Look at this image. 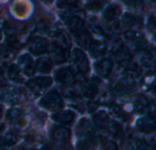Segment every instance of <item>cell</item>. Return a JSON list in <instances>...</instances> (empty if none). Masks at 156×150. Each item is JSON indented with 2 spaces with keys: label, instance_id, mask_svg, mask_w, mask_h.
I'll return each instance as SVG.
<instances>
[{
  "label": "cell",
  "instance_id": "obj_3",
  "mask_svg": "<svg viewBox=\"0 0 156 150\" xmlns=\"http://www.w3.org/2000/svg\"><path fill=\"white\" fill-rule=\"evenodd\" d=\"M124 38L129 46L135 51H144L148 48V42L144 35L135 32L129 31L124 35Z\"/></svg>",
  "mask_w": 156,
  "mask_h": 150
},
{
  "label": "cell",
  "instance_id": "obj_46",
  "mask_svg": "<svg viewBox=\"0 0 156 150\" xmlns=\"http://www.w3.org/2000/svg\"><path fill=\"white\" fill-rule=\"evenodd\" d=\"M15 150H34V149H30V148H26V147H19V148H17L16 149H15Z\"/></svg>",
  "mask_w": 156,
  "mask_h": 150
},
{
  "label": "cell",
  "instance_id": "obj_45",
  "mask_svg": "<svg viewBox=\"0 0 156 150\" xmlns=\"http://www.w3.org/2000/svg\"><path fill=\"white\" fill-rule=\"evenodd\" d=\"M4 82V72L3 69L0 67V84H2Z\"/></svg>",
  "mask_w": 156,
  "mask_h": 150
},
{
  "label": "cell",
  "instance_id": "obj_9",
  "mask_svg": "<svg viewBox=\"0 0 156 150\" xmlns=\"http://www.w3.org/2000/svg\"><path fill=\"white\" fill-rule=\"evenodd\" d=\"M6 119L10 123H12L19 128L25 127V125L27 123L26 114H25L24 110H22L21 108L9 109L6 113Z\"/></svg>",
  "mask_w": 156,
  "mask_h": 150
},
{
  "label": "cell",
  "instance_id": "obj_49",
  "mask_svg": "<svg viewBox=\"0 0 156 150\" xmlns=\"http://www.w3.org/2000/svg\"><path fill=\"white\" fill-rule=\"evenodd\" d=\"M1 38H2V34H1V32H0V40H1Z\"/></svg>",
  "mask_w": 156,
  "mask_h": 150
},
{
  "label": "cell",
  "instance_id": "obj_17",
  "mask_svg": "<svg viewBox=\"0 0 156 150\" xmlns=\"http://www.w3.org/2000/svg\"><path fill=\"white\" fill-rule=\"evenodd\" d=\"M137 129L144 134H150L155 130V122L154 117H145L137 121Z\"/></svg>",
  "mask_w": 156,
  "mask_h": 150
},
{
  "label": "cell",
  "instance_id": "obj_24",
  "mask_svg": "<svg viewBox=\"0 0 156 150\" xmlns=\"http://www.w3.org/2000/svg\"><path fill=\"white\" fill-rule=\"evenodd\" d=\"M98 146V141L94 136L86 137L80 138L77 144L78 150H96Z\"/></svg>",
  "mask_w": 156,
  "mask_h": 150
},
{
  "label": "cell",
  "instance_id": "obj_48",
  "mask_svg": "<svg viewBox=\"0 0 156 150\" xmlns=\"http://www.w3.org/2000/svg\"><path fill=\"white\" fill-rule=\"evenodd\" d=\"M2 112H3V107L0 105V117H1V115H2Z\"/></svg>",
  "mask_w": 156,
  "mask_h": 150
},
{
  "label": "cell",
  "instance_id": "obj_33",
  "mask_svg": "<svg viewBox=\"0 0 156 150\" xmlns=\"http://www.w3.org/2000/svg\"><path fill=\"white\" fill-rule=\"evenodd\" d=\"M150 145L142 138H136L133 141L129 150H150Z\"/></svg>",
  "mask_w": 156,
  "mask_h": 150
},
{
  "label": "cell",
  "instance_id": "obj_15",
  "mask_svg": "<svg viewBox=\"0 0 156 150\" xmlns=\"http://www.w3.org/2000/svg\"><path fill=\"white\" fill-rule=\"evenodd\" d=\"M52 118L58 124L71 125L76 118V114L72 110H61L53 115Z\"/></svg>",
  "mask_w": 156,
  "mask_h": 150
},
{
  "label": "cell",
  "instance_id": "obj_11",
  "mask_svg": "<svg viewBox=\"0 0 156 150\" xmlns=\"http://www.w3.org/2000/svg\"><path fill=\"white\" fill-rule=\"evenodd\" d=\"M51 138L59 144L68 145L70 140V130L63 127H57L51 131Z\"/></svg>",
  "mask_w": 156,
  "mask_h": 150
},
{
  "label": "cell",
  "instance_id": "obj_32",
  "mask_svg": "<svg viewBox=\"0 0 156 150\" xmlns=\"http://www.w3.org/2000/svg\"><path fill=\"white\" fill-rule=\"evenodd\" d=\"M58 6L62 9L67 10H76L80 6V0H60L58 3Z\"/></svg>",
  "mask_w": 156,
  "mask_h": 150
},
{
  "label": "cell",
  "instance_id": "obj_20",
  "mask_svg": "<svg viewBox=\"0 0 156 150\" xmlns=\"http://www.w3.org/2000/svg\"><path fill=\"white\" fill-rule=\"evenodd\" d=\"M19 138H20V134L16 129L9 130L6 134L3 136V138L0 143V147L11 148L17 143V141L19 140Z\"/></svg>",
  "mask_w": 156,
  "mask_h": 150
},
{
  "label": "cell",
  "instance_id": "obj_37",
  "mask_svg": "<svg viewBox=\"0 0 156 150\" xmlns=\"http://www.w3.org/2000/svg\"><path fill=\"white\" fill-rule=\"evenodd\" d=\"M141 61H142L143 65L147 66V67H154V56L151 52L145 53L143 56Z\"/></svg>",
  "mask_w": 156,
  "mask_h": 150
},
{
  "label": "cell",
  "instance_id": "obj_13",
  "mask_svg": "<svg viewBox=\"0 0 156 150\" xmlns=\"http://www.w3.org/2000/svg\"><path fill=\"white\" fill-rule=\"evenodd\" d=\"M122 25L132 30H138L141 29L143 26V18L137 15L133 14H125L122 18Z\"/></svg>",
  "mask_w": 156,
  "mask_h": 150
},
{
  "label": "cell",
  "instance_id": "obj_35",
  "mask_svg": "<svg viewBox=\"0 0 156 150\" xmlns=\"http://www.w3.org/2000/svg\"><path fill=\"white\" fill-rule=\"evenodd\" d=\"M106 1L107 0H90L86 5V7L90 11H100L103 8Z\"/></svg>",
  "mask_w": 156,
  "mask_h": 150
},
{
  "label": "cell",
  "instance_id": "obj_4",
  "mask_svg": "<svg viewBox=\"0 0 156 150\" xmlns=\"http://www.w3.org/2000/svg\"><path fill=\"white\" fill-rule=\"evenodd\" d=\"M52 85V79L50 77H37L29 80L27 83V87L35 96L42 95Z\"/></svg>",
  "mask_w": 156,
  "mask_h": 150
},
{
  "label": "cell",
  "instance_id": "obj_26",
  "mask_svg": "<svg viewBox=\"0 0 156 150\" xmlns=\"http://www.w3.org/2000/svg\"><path fill=\"white\" fill-rule=\"evenodd\" d=\"M110 118L104 111H99L95 113L92 117V122L94 126L101 131H103Z\"/></svg>",
  "mask_w": 156,
  "mask_h": 150
},
{
  "label": "cell",
  "instance_id": "obj_40",
  "mask_svg": "<svg viewBox=\"0 0 156 150\" xmlns=\"http://www.w3.org/2000/svg\"><path fill=\"white\" fill-rule=\"evenodd\" d=\"M15 12L16 13V14H18V15L19 16H22V15H24L25 14H26V10H27V8H26V6L24 7V5L23 4H16V7H15Z\"/></svg>",
  "mask_w": 156,
  "mask_h": 150
},
{
  "label": "cell",
  "instance_id": "obj_23",
  "mask_svg": "<svg viewBox=\"0 0 156 150\" xmlns=\"http://www.w3.org/2000/svg\"><path fill=\"white\" fill-rule=\"evenodd\" d=\"M102 132L106 133L108 136H110L112 138H119L122 133V126L110 119Z\"/></svg>",
  "mask_w": 156,
  "mask_h": 150
},
{
  "label": "cell",
  "instance_id": "obj_7",
  "mask_svg": "<svg viewBox=\"0 0 156 150\" xmlns=\"http://www.w3.org/2000/svg\"><path fill=\"white\" fill-rule=\"evenodd\" d=\"M73 63L80 74H87L90 71V62L86 54L80 48L73 51Z\"/></svg>",
  "mask_w": 156,
  "mask_h": 150
},
{
  "label": "cell",
  "instance_id": "obj_30",
  "mask_svg": "<svg viewBox=\"0 0 156 150\" xmlns=\"http://www.w3.org/2000/svg\"><path fill=\"white\" fill-rule=\"evenodd\" d=\"M74 36H75V39L78 42V44L83 47H88L91 42L90 34L86 29H82V30L75 33Z\"/></svg>",
  "mask_w": 156,
  "mask_h": 150
},
{
  "label": "cell",
  "instance_id": "obj_47",
  "mask_svg": "<svg viewBox=\"0 0 156 150\" xmlns=\"http://www.w3.org/2000/svg\"><path fill=\"white\" fill-rule=\"evenodd\" d=\"M43 2H45V3H48V4H50V3H52V1L53 0H42Z\"/></svg>",
  "mask_w": 156,
  "mask_h": 150
},
{
  "label": "cell",
  "instance_id": "obj_27",
  "mask_svg": "<svg viewBox=\"0 0 156 150\" xmlns=\"http://www.w3.org/2000/svg\"><path fill=\"white\" fill-rule=\"evenodd\" d=\"M110 113L113 118L119 119L122 122H127L130 119V116L128 115V113L122 107L116 104H113L110 107Z\"/></svg>",
  "mask_w": 156,
  "mask_h": 150
},
{
  "label": "cell",
  "instance_id": "obj_29",
  "mask_svg": "<svg viewBox=\"0 0 156 150\" xmlns=\"http://www.w3.org/2000/svg\"><path fill=\"white\" fill-rule=\"evenodd\" d=\"M150 107V100L148 97H146L144 95H140L139 97H136L135 102H134V108L136 112L143 114L146 112Z\"/></svg>",
  "mask_w": 156,
  "mask_h": 150
},
{
  "label": "cell",
  "instance_id": "obj_19",
  "mask_svg": "<svg viewBox=\"0 0 156 150\" xmlns=\"http://www.w3.org/2000/svg\"><path fill=\"white\" fill-rule=\"evenodd\" d=\"M51 57L56 64H62L68 60L69 51L53 44V46L51 48Z\"/></svg>",
  "mask_w": 156,
  "mask_h": 150
},
{
  "label": "cell",
  "instance_id": "obj_39",
  "mask_svg": "<svg viewBox=\"0 0 156 150\" xmlns=\"http://www.w3.org/2000/svg\"><path fill=\"white\" fill-rule=\"evenodd\" d=\"M14 56V53L13 51H11L9 48H3L0 51V57H2L5 60H9L12 59V57Z\"/></svg>",
  "mask_w": 156,
  "mask_h": 150
},
{
  "label": "cell",
  "instance_id": "obj_36",
  "mask_svg": "<svg viewBox=\"0 0 156 150\" xmlns=\"http://www.w3.org/2000/svg\"><path fill=\"white\" fill-rule=\"evenodd\" d=\"M42 140H43L42 136L38 133H35V132H31L26 137V141L29 145H35V144L40 143Z\"/></svg>",
  "mask_w": 156,
  "mask_h": 150
},
{
  "label": "cell",
  "instance_id": "obj_22",
  "mask_svg": "<svg viewBox=\"0 0 156 150\" xmlns=\"http://www.w3.org/2000/svg\"><path fill=\"white\" fill-rule=\"evenodd\" d=\"M82 95L87 98H94L98 94V87L91 80H85L81 83Z\"/></svg>",
  "mask_w": 156,
  "mask_h": 150
},
{
  "label": "cell",
  "instance_id": "obj_34",
  "mask_svg": "<svg viewBox=\"0 0 156 150\" xmlns=\"http://www.w3.org/2000/svg\"><path fill=\"white\" fill-rule=\"evenodd\" d=\"M101 150H119L117 144L106 138H101Z\"/></svg>",
  "mask_w": 156,
  "mask_h": 150
},
{
  "label": "cell",
  "instance_id": "obj_44",
  "mask_svg": "<svg viewBox=\"0 0 156 150\" xmlns=\"http://www.w3.org/2000/svg\"><path fill=\"white\" fill-rule=\"evenodd\" d=\"M5 124H1L0 125V143H1V140H2V138H3V132H4V130H5Z\"/></svg>",
  "mask_w": 156,
  "mask_h": 150
},
{
  "label": "cell",
  "instance_id": "obj_28",
  "mask_svg": "<svg viewBox=\"0 0 156 150\" xmlns=\"http://www.w3.org/2000/svg\"><path fill=\"white\" fill-rule=\"evenodd\" d=\"M52 69V61L48 57H41L37 60L35 65V70L42 74L49 73Z\"/></svg>",
  "mask_w": 156,
  "mask_h": 150
},
{
  "label": "cell",
  "instance_id": "obj_1",
  "mask_svg": "<svg viewBox=\"0 0 156 150\" xmlns=\"http://www.w3.org/2000/svg\"><path fill=\"white\" fill-rule=\"evenodd\" d=\"M63 100L57 90H51L39 101V106L49 111H56L63 107Z\"/></svg>",
  "mask_w": 156,
  "mask_h": 150
},
{
  "label": "cell",
  "instance_id": "obj_18",
  "mask_svg": "<svg viewBox=\"0 0 156 150\" xmlns=\"http://www.w3.org/2000/svg\"><path fill=\"white\" fill-rule=\"evenodd\" d=\"M88 47H89L90 55L93 58H101L104 56L107 52L106 46L101 41H97V40H93V41L91 40Z\"/></svg>",
  "mask_w": 156,
  "mask_h": 150
},
{
  "label": "cell",
  "instance_id": "obj_16",
  "mask_svg": "<svg viewBox=\"0 0 156 150\" xmlns=\"http://www.w3.org/2000/svg\"><path fill=\"white\" fill-rule=\"evenodd\" d=\"M76 135L79 138L94 136L93 128H92L90 122L88 118H82L79 122V124L76 128Z\"/></svg>",
  "mask_w": 156,
  "mask_h": 150
},
{
  "label": "cell",
  "instance_id": "obj_43",
  "mask_svg": "<svg viewBox=\"0 0 156 150\" xmlns=\"http://www.w3.org/2000/svg\"><path fill=\"white\" fill-rule=\"evenodd\" d=\"M88 107H89V112H93L94 110H96L98 108V104L91 101L88 104Z\"/></svg>",
  "mask_w": 156,
  "mask_h": 150
},
{
  "label": "cell",
  "instance_id": "obj_31",
  "mask_svg": "<svg viewBox=\"0 0 156 150\" xmlns=\"http://www.w3.org/2000/svg\"><path fill=\"white\" fill-rule=\"evenodd\" d=\"M6 74L10 80L15 81V82H19V83L23 82V77L21 76L20 69L17 66L10 65L6 69Z\"/></svg>",
  "mask_w": 156,
  "mask_h": 150
},
{
  "label": "cell",
  "instance_id": "obj_10",
  "mask_svg": "<svg viewBox=\"0 0 156 150\" xmlns=\"http://www.w3.org/2000/svg\"><path fill=\"white\" fill-rule=\"evenodd\" d=\"M55 79L63 85H71L75 82V74L69 66H64L56 71Z\"/></svg>",
  "mask_w": 156,
  "mask_h": 150
},
{
  "label": "cell",
  "instance_id": "obj_41",
  "mask_svg": "<svg viewBox=\"0 0 156 150\" xmlns=\"http://www.w3.org/2000/svg\"><path fill=\"white\" fill-rule=\"evenodd\" d=\"M148 27L149 29L154 32V29H155V18H154V15H151L148 19Z\"/></svg>",
  "mask_w": 156,
  "mask_h": 150
},
{
  "label": "cell",
  "instance_id": "obj_38",
  "mask_svg": "<svg viewBox=\"0 0 156 150\" xmlns=\"http://www.w3.org/2000/svg\"><path fill=\"white\" fill-rule=\"evenodd\" d=\"M125 4L136 11H142L144 7V3L143 0H124Z\"/></svg>",
  "mask_w": 156,
  "mask_h": 150
},
{
  "label": "cell",
  "instance_id": "obj_6",
  "mask_svg": "<svg viewBox=\"0 0 156 150\" xmlns=\"http://www.w3.org/2000/svg\"><path fill=\"white\" fill-rule=\"evenodd\" d=\"M28 48L32 54L36 56H39V55H43L48 52L49 44H48V41L45 37L34 36L29 41Z\"/></svg>",
  "mask_w": 156,
  "mask_h": 150
},
{
  "label": "cell",
  "instance_id": "obj_42",
  "mask_svg": "<svg viewBox=\"0 0 156 150\" xmlns=\"http://www.w3.org/2000/svg\"><path fill=\"white\" fill-rule=\"evenodd\" d=\"M40 150H58L57 146L53 143H47L45 144Z\"/></svg>",
  "mask_w": 156,
  "mask_h": 150
},
{
  "label": "cell",
  "instance_id": "obj_5",
  "mask_svg": "<svg viewBox=\"0 0 156 150\" xmlns=\"http://www.w3.org/2000/svg\"><path fill=\"white\" fill-rule=\"evenodd\" d=\"M136 88V82L133 77L127 76L117 81L113 87V91L117 95L124 96L132 93Z\"/></svg>",
  "mask_w": 156,
  "mask_h": 150
},
{
  "label": "cell",
  "instance_id": "obj_21",
  "mask_svg": "<svg viewBox=\"0 0 156 150\" xmlns=\"http://www.w3.org/2000/svg\"><path fill=\"white\" fill-rule=\"evenodd\" d=\"M122 14V8L117 4H112L107 6L103 12V17L108 22L116 21Z\"/></svg>",
  "mask_w": 156,
  "mask_h": 150
},
{
  "label": "cell",
  "instance_id": "obj_12",
  "mask_svg": "<svg viewBox=\"0 0 156 150\" xmlns=\"http://www.w3.org/2000/svg\"><path fill=\"white\" fill-rule=\"evenodd\" d=\"M17 66L22 70L27 76H32L35 73V65L32 57L29 55H23L18 58Z\"/></svg>",
  "mask_w": 156,
  "mask_h": 150
},
{
  "label": "cell",
  "instance_id": "obj_25",
  "mask_svg": "<svg viewBox=\"0 0 156 150\" xmlns=\"http://www.w3.org/2000/svg\"><path fill=\"white\" fill-rule=\"evenodd\" d=\"M51 35H52V37L54 38V44L55 45L69 50V48L70 47V40L64 32L55 30L54 33Z\"/></svg>",
  "mask_w": 156,
  "mask_h": 150
},
{
  "label": "cell",
  "instance_id": "obj_8",
  "mask_svg": "<svg viewBox=\"0 0 156 150\" xmlns=\"http://www.w3.org/2000/svg\"><path fill=\"white\" fill-rule=\"evenodd\" d=\"M60 17L63 20L64 24L67 26V27L73 34L84 29V22L80 16L71 14H62Z\"/></svg>",
  "mask_w": 156,
  "mask_h": 150
},
{
  "label": "cell",
  "instance_id": "obj_2",
  "mask_svg": "<svg viewBox=\"0 0 156 150\" xmlns=\"http://www.w3.org/2000/svg\"><path fill=\"white\" fill-rule=\"evenodd\" d=\"M1 97L4 101L12 105L23 103L27 99V95L26 91L20 87H15L4 88L1 93Z\"/></svg>",
  "mask_w": 156,
  "mask_h": 150
},
{
  "label": "cell",
  "instance_id": "obj_14",
  "mask_svg": "<svg viewBox=\"0 0 156 150\" xmlns=\"http://www.w3.org/2000/svg\"><path fill=\"white\" fill-rule=\"evenodd\" d=\"M112 61L109 58H102L95 64V71L102 77H108L112 70Z\"/></svg>",
  "mask_w": 156,
  "mask_h": 150
}]
</instances>
